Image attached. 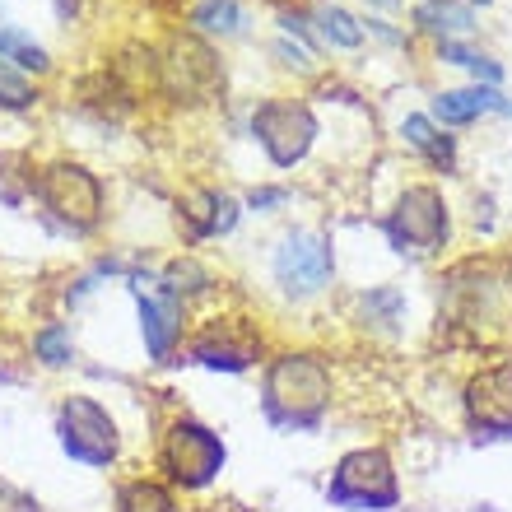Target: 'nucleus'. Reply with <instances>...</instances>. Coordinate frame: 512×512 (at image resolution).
Wrapping results in <instances>:
<instances>
[{
    "label": "nucleus",
    "instance_id": "nucleus-1",
    "mask_svg": "<svg viewBox=\"0 0 512 512\" xmlns=\"http://www.w3.org/2000/svg\"><path fill=\"white\" fill-rule=\"evenodd\" d=\"M331 364L322 354L289 350L270 359L266 378H261V410L275 429H317L322 415L331 410Z\"/></svg>",
    "mask_w": 512,
    "mask_h": 512
},
{
    "label": "nucleus",
    "instance_id": "nucleus-2",
    "mask_svg": "<svg viewBox=\"0 0 512 512\" xmlns=\"http://www.w3.org/2000/svg\"><path fill=\"white\" fill-rule=\"evenodd\" d=\"M326 499L345 512H391L401 503V475L387 447H354L336 461Z\"/></svg>",
    "mask_w": 512,
    "mask_h": 512
},
{
    "label": "nucleus",
    "instance_id": "nucleus-3",
    "mask_svg": "<svg viewBox=\"0 0 512 512\" xmlns=\"http://www.w3.org/2000/svg\"><path fill=\"white\" fill-rule=\"evenodd\" d=\"M224 438L201 419H173L159 443V471L173 480L177 489H210L224 471Z\"/></svg>",
    "mask_w": 512,
    "mask_h": 512
},
{
    "label": "nucleus",
    "instance_id": "nucleus-4",
    "mask_svg": "<svg viewBox=\"0 0 512 512\" xmlns=\"http://www.w3.org/2000/svg\"><path fill=\"white\" fill-rule=\"evenodd\" d=\"M56 438H61V452L80 466H112L117 452H122V433H117V419L103 401L94 396H66L61 410H56Z\"/></svg>",
    "mask_w": 512,
    "mask_h": 512
},
{
    "label": "nucleus",
    "instance_id": "nucleus-5",
    "mask_svg": "<svg viewBox=\"0 0 512 512\" xmlns=\"http://www.w3.org/2000/svg\"><path fill=\"white\" fill-rule=\"evenodd\" d=\"M33 196L75 233L94 229L103 219V182L80 163H47L33 177Z\"/></svg>",
    "mask_w": 512,
    "mask_h": 512
},
{
    "label": "nucleus",
    "instance_id": "nucleus-6",
    "mask_svg": "<svg viewBox=\"0 0 512 512\" xmlns=\"http://www.w3.org/2000/svg\"><path fill=\"white\" fill-rule=\"evenodd\" d=\"M275 284H280L289 298H317L336 275V252H331V238L312 229H294L284 233V243L275 247Z\"/></svg>",
    "mask_w": 512,
    "mask_h": 512
},
{
    "label": "nucleus",
    "instance_id": "nucleus-7",
    "mask_svg": "<svg viewBox=\"0 0 512 512\" xmlns=\"http://www.w3.org/2000/svg\"><path fill=\"white\" fill-rule=\"evenodd\" d=\"M252 135L261 140V149H266V159L275 163V168H294L312 149V140H317V117H312L308 103L266 98V103L252 112Z\"/></svg>",
    "mask_w": 512,
    "mask_h": 512
},
{
    "label": "nucleus",
    "instance_id": "nucleus-8",
    "mask_svg": "<svg viewBox=\"0 0 512 512\" xmlns=\"http://www.w3.org/2000/svg\"><path fill=\"white\" fill-rule=\"evenodd\" d=\"M396 252H438L447 243V201L438 187H405L396 210L382 219Z\"/></svg>",
    "mask_w": 512,
    "mask_h": 512
},
{
    "label": "nucleus",
    "instance_id": "nucleus-9",
    "mask_svg": "<svg viewBox=\"0 0 512 512\" xmlns=\"http://www.w3.org/2000/svg\"><path fill=\"white\" fill-rule=\"evenodd\" d=\"M466 419L475 433L485 438H512V364H489L471 373L466 391H461Z\"/></svg>",
    "mask_w": 512,
    "mask_h": 512
},
{
    "label": "nucleus",
    "instance_id": "nucleus-10",
    "mask_svg": "<svg viewBox=\"0 0 512 512\" xmlns=\"http://www.w3.org/2000/svg\"><path fill=\"white\" fill-rule=\"evenodd\" d=\"M135 303H140V336L154 364H163L173 345L182 340V294H173L163 280H154V289H145V280H135Z\"/></svg>",
    "mask_w": 512,
    "mask_h": 512
},
{
    "label": "nucleus",
    "instance_id": "nucleus-11",
    "mask_svg": "<svg viewBox=\"0 0 512 512\" xmlns=\"http://www.w3.org/2000/svg\"><path fill=\"white\" fill-rule=\"evenodd\" d=\"M489 108H503L499 89H489V84H471V89H447V94L433 98V117L443 126H466L475 122L480 112Z\"/></svg>",
    "mask_w": 512,
    "mask_h": 512
},
{
    "label": "nucleus",
    "instance_id": "nucleus-12",
    "mask_svg": "<svg viewBox=\"0 0 512 512\" xmlns=\"http://www.w3.org/2000/svg\"><path fill=\"white\" fill-rule=\"evenodd\" d=\"M182 215L191 219V233L196 238H219V233H229L238 224V201L224 196V191H205L196 205H187Z\"/></svg>",
    "mask_w": 512,
    "mask_h": 512
},
{
    "label": "nucleus",
    "instance_id": "nucleus-13",
    "mask_svg": "<svg viewBox=\"0 0 512 512\" xmlns=\"http://www.w3.org/2000/svg\"><path fill=\"white\" fill-rule=\"evenodd\" d=\"M401 135L419 149V154H424V159L433 163V168H452V163H457V140L438 131L429 117H419V112H415V117H405V122H401Z\"/></svg>",
    "mask_w": 512,
    "mask_h": 512
},
{
    "label": "nucleus",
    "instance_id": "nucleus-14",
    "mask_svg": "<svg viewBox=\"0 0 512 512\" xmlns=\"http://www.w3.org/2000/svg\"><path fill=\"white\" fill-rule=\"evenodd\" d=\"M359 312H364V326L391 336V331H401V322H405V294L396 284H378V289H368V294L359 298Z\"/></svg>",
    "mask_w": 512,
    "mask_h": 512
},
{
    "label": "nucleus",
    "instance_id": "nucleus-15",
    "mask_svg": "<svg viewBox=\"0 0 512 512\" xmlns=\"http://www.w3.org/2000/svg\"><path fill=\"white\" fill-rule=\"evenodd\" d=\"M117 512H177V499L159 480H126L117 489Z\"/></svg>",
    "mask_w": 512,
    "mask_h": 512
},
{
    "label": "nucleus",
    "instance_id": "nucleus-16",
    "mask_svg": "<svg viewBox=\"0 0 512 512\" xmlns=\"http://www.w3.org/2000/svg\"><path fill=\"white\" fill-rule=\"evenodd\" d=\"M471 5H457V0H424L415 10V24L424 33H471Z\"/></svg>",
    "mask_w": 512,
    "mask_h": 512
},
{
    "label": "nucleus",
    "instance_id": "nucleus-17",
    "mask_svg": "<svg viewBox=\"0 0 512 512\" xmlns=\"http://www.w3.org/2000/svg\"><path fill=\"white\" fill-rule=\"evenodd\" d=\"M191 24L201 28V33H219V38H229V33H243L247 14L238 0H201L196 10H191Z\"/></svg>",
    "mask_w": 512,
    "mask_h": 512
},
{
    "label": "nucleus",
    "instance_id": "nucleus-18",
    "mask_svg": "<svg viewBox=\"0 0 512 512\" xmlns=\"http://www.w3.org/2000/svg\"><path fill=\"white\" fill-rule=\"evenodd\" d=\"M317 33H322V42H331V47H359L364 42V24L354 19V14H345L340 5H317Z\"/></svg>",
    "mask_w": 512,
    "mask_h": 512
},
{
    "label": "nucleus",
    "instance_id": "nucleus-19",
    "mask_svg": "<svg viewBox=\"0 0 512 512\" xmlns=\"http://www.w3.org/2000/svg\"><path fill=\"white\" fill-rule=\"evenodd\" d=\"M33 354H38L47 368H66L70 359H75V345H70V326H61V322L42 326L38 336H33Z\"/></svg>",
    "mask_w": 512,
    "mask_h": 512
},
{
    "label": "nucleus",
    "instance_id": "nucleus-20",
    "mask_svg": "<svg viewBox=\"0 0 512 512\" xmlns=\"http://www.w3.org/2000/svg\"><path fill=\"white\" fill-rule=\"evenodd\" d=\"M0 56H10L14 66H24V70H47L52 66L47 52H42L33 38H24L19 28H0Z\"/></svg>",
    "mask_w": 512,
    "mask_h": 512
},
{
    "label": "nucleus",
    "instance_id": "nucleus-21",
    "mask_svg": "<svg viewBox=\"0 0 512 512\" xmlns=\"http://www.w3.org/2000/svg\"><path fill=\"white\" fill-rule=\"evenodd\" d=\"M0 108H14V112L33 108V84L24 75H14L5 61H0Z\"/></svg>",
    "mask_w": 512,
    "mask_h": 512
},
{
    "label": "nucleus",
    "instance_id": "nucleus-22",
    "mask_svg": "<svg viewBox=\"0 0 512 512\" xmlns=\"http://www.w3.org/2000/svg\"><path fill=\"white\" fill-rule=\"evenodd\" d=\"M466 70H471L475 80H485L489 89H494V84L503 80V66H499V61H489V56H475V61H471V66H466Z\"/></svg>",
    "mask_w": 512,
    "mask_h": 512
},
{
    "label": "nucleus",
    "instance_id": "nucleus-23",
    "mask_svg": "<svg viewBox=\"0 0 512 512\" xmlns=\"http://www.w3.org/2000/svg\"><path fill=\"white\" fill-rule=\"evenodd\" d=\"M289 201V191L284 187H261V191H252V196H247V205H252V210H270V205H284Z\"/></svg>",
    "mask_w": 512,
    "mask_h": 512
},
{
    "label": "nucleus",
    "instance_id": "nucleus-24",
    "mask_svg": "<svg viewBox=\"0 0 512 512\" xmlns=\"http://www.w3.org/2000/svg\"><path fill=\"white\" fill-rule=\"evenodd\" d=\"M438 52H443V61H452V66H471L475 61V52H466V47H457V42H443Z\"/></svg>",
    "mask_w": 512,
    "mask_h": 512
},
{
    "label": "nucleus",
    "instance_id": "nucleus-25",
    "mask_svg": "<svg viewBox=\"0 0 512 512\" xmlns=\"http://www.w3.org/2000/svg\"><path fill=\"white\" fill-rule=\"evenodd\" d=\"M280 56L289 61V66H298V70L308 66V52H298V47H289V42H280Z\"/></svg>",
    "mask_w": 512,
    "mask_h": 512
},
{
    "label": "nucleus",
    "instance_id": "nucleus-26",
    "mask_svg": "<svg viewBox=\"0 0 512 512\" xmlns=\"http://www.w3.org/2000/svg\"><path fill=\"white\" fill-rule=\"evenodd\" d=\"M373 5H401V0H373Z\"/></svg>",
    "mask_w": 512,
    "mask_h": 512
},
{
    "label": "nucleus",
    "instance_id": "nucleus-27",
    "mask_svg": "<svg viewBox=\"0 0 512 512\" xmlns=\"http://www.w3.org/2000/svg\"><path fill=\"white\" fill-rule=\"evenodd\" d=\"M471 5H489V0H471Z\"/></svg>",
    "mask_w": 512,
    "mask_h": 512
},
{
    "label": "nucleus",
    "instance_id": "nucleus-28",
    "mask_svg": "<svg viewBox=\"0 0 512 512\" xmlns=\"http://www.w3.org/2000/svg\"><path fill=\"white\" fill-rule=\"evenodd\" d=\"M503 112H512V103H503Z\"/></svg>",
    "mask_w": 512,
    "mask_h": 512
}]
</instances>
